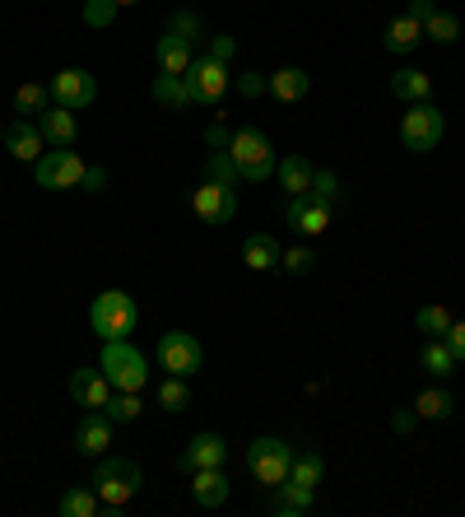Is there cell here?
<instances>
[{"instance_id": "cell-1", "label": "cell", "mask_w": 465, "mask_h": 517, "mask_svg": "<svg viewBox=\"0 0 465 517\" xmlns=\"http://www.w3.org/2000/svg\"><path fill=\"white\" fill-rule=\"evenodd\" d=\"M140 490H145V471L131 457H98V466H93V494H98L107 517H117Z\"/></svg>"}, {"instance_id": "cell-2", "label": "cell", "mask_w": 465, "mask_h": 517, "mask_svg": "<svg viewBox=\"0 0 465 517\" xmlns=\"http://www.w3.org/2000/svg\"><path fill=\"white\" fill-rule=\"evenodd\" d=\"M135 322H140V308H135V299L126 289H107L89 308V327L98 341H126L135 331Z\"/></svg>"}, {"instance_id": "cell-3", "label": "cell", "mask_w": 465, "mask_h": 517, "mask_svg": "<svg viewBox=\"0 0 465 517\" xmlns=\"http://www.w3.org/2000/svg\"><path fill=\"white\" fill-rule=\"evenodd\" d=\"M228 154H233V164H238L242 182H270V173H275V164H279L270 136H266V131H256V126H238Z\"/></svg>"}, {"instance_id": "cell-4", "label": "cell", "mask_w": 465, "mask_h": 517, "mask_svg": "<svg viewBox=\"0 0 465 517\" xmlns=\"http://www.w3.org/2000/svg\"><path fill=\"white\" fill-rule=\"evenodd\" d=\"M98 368L107 373V382L117 392H145V382H149V359L131 341H103Z\"/></svg>"}, {"instance_id": "cell-5", "label": "cell", "mask_w": 465, "mask_h": 517, "mask_svg": "<svg viewBox=\"0 0 465 517\" xmlns=\"http://www.w3.org/2000/svg\"><path fill=\"white\" fill-rule=\"evenodd\" d=\"M447 136V117L433 103H410V112L400 117V145L410 154H428Z\"/></svg>"}, {"instance_id": "cell-6", "label": "cell", "mask_w": 465, "mask_h": 517, "mask_svg": "<svg viewBox=\"0 0 465 517\" xmlns=\"http://www.w3.org/2000/svg\"><path fill=\"white\" fill-rule=\"evenodd\" d=\"M182 80H186V94H191V103H200V108H214V103L228 94L233 70L205 52V56H196V61H191V70H186Z\"/></svg>"}, {"instance_id": "cell-7", "label": "cell", "mask_w": 465, "mask_h": 517, "mask_svg": "<svg viewBox=\"0 0 465 517\" xmlns=\"http://www.w3.org/2000/svg\"><path fill=\"white\" fill-rule=\"evenodd\" d=\"M84 173H89V164H84L80 154L75 150H47L33 164V177H38V187H47V191H75V187H84Z\"/></svg>"}, {"instance_id": "cell-8", "label": "cell", "mask_w": 465, "mask_h": 517, "mask_svg": "<svg viewBox=\"0 0 465 517\" xmlns=\"http://www.w3.org/2000/svg\"><path fill=\"white\" fill-rule=\"evenodd\" d=\"M289 466H293V448L284 438H256L252 448H247V471L266 490H275L279 480H289Z\"/></svg>"}, {"instance_id": "cell-9", "label": "cell", "mask_w": 465, "mask_h": 517, "mask_svg": "<svg viewBox=\"0 0 465 517\" xmlns=\"http://www.w3.org/2000/svg\"><path fill=\"white\" fill-rule=\"evenodd\" d=\"M200 364H205V350H200V341L191 331H168V336H159V368L163 373L191 378V373H200Z\"/></svg>"}, {"instance_id": "cell-10", "label": "cell", "mask_w": 465, "mask_h": 517, "mask_svg": "<svg viewBox=\"0 0 465 517\" xmlns=\"http://www.w3.org/2000/svg\"><path fill=\"white\" fill-rule=\"evenodd\" d=\"M191 210H196L205 224H233V215H238V191L228 187V182H200L196 191H191Z\"/></svg>"}, {"instance_id": "cell-11", "label": "cell", "mask_w": 465, "mask_h": 517, "mask_svg": "<svg viewBox=\"0 0 465 517\" xmlns=\"http://www.w3.org/2000/svg\"><path fill=\"white\" fill-rule=\"evenodd\" d=\"M47 89H52V103H61V108H70V112H84L93 98H98V80H93L89 70H80V66L56 70Z\"/></svg>"}, {"instance_id": "cell-12", "label": "cell", "mask_w": 465, "mask_h": 517, "mask_svg": "<svg viewBox=\"0 0 465 517\" xmlns=\"http://www.w3.org/2000/svg\"><path fill=\"white\" fill-rule=\"evenodd\" d=\"M331 215H335V205L317 201V196H289V210H284L289 229L303 233V238H321V233L331 229Z\"/></svg>"}, {"instance_id": "cell-13", "label": "cell", "mask_w": 465, "mask_h": 517, "mask_svg": "<svg viewBox=\"0 0 465 517\" xmlns=\"http://www.w3.org/2000/svg\"><path fill=\"white\" fill-rule=\"evenodd\" d=\"M38 131L47 145H56V150H75V145H80V117L70 108H61V103H52V108L42 112Z\"/></svg>"}, {"instance_id": "cell-14", "label": "cell", "mask_w": 465, "mask_h": 517, "mask_svg": "<svg viewBox=\"0 0 465 517\" xmlns=\"http://www.w3.org/2000/svg\"><path fill=\"white\" fill-rule=\"evenodd\" d=\"M117 392L112 382H107L103 368H75L70 373V396H75V406L84 410H103L107 406V396Z\"/></svg>"}, {"instance_id": "cell-15", "label": "cell", "mask_w": 465, "mask_h": 517, "mask_svg": "<svg viewBox=\"0 0 465 517\" xmlns=\"http://www.w3.org/2000/svg\"><path fill=\"white\" fill-rule=\"evenodd\" d=\"M228 494H233V480L224 476V466H205V471H191V499L196 508H224Z\"/></svg>"}, {"instance_id": "cell-16", "label": "cell", "mask_w": 465, "mask_h": 517, "mask_svg": "<svg viewBox=\"0 0 465 517\" xmlns=\"http://www.w3.org/2000/svg\"><path fill=\"white\" fill-rule=\"evenodd\" d=\"M228 443L219 434H196L191 438V443H186V452L182 457H177V466H182V471H205V466H224L228 462Z\"/></svg>"}, {"instance_id": "cell-17", "label": "cell", "mask_w": 465, "mask_h": 517, "mask_svg": "<svg viewBox=\"0 0 465 517\" xmlns=\"http://www.w3.org/2000/svg\"><path fill=\"white\" fill-rule=\"evenodd\" d=\"M312 504H317V490L298 485V480H279L275 490H270V513L275 517H303L312 513Z\"/></svg>"}, {"instance_id": "cell-18", "label": "cell", "mask_w": 465, "mask_h": 517, "mask_svg": "<svg viewBox=\"0 0 465 517\" xmlns=\"http://www.w3.org/2000/svg\"><path fill=\"white\" fill-rule=\"evenodd\" d=\"M75 448L84 457H103L112 448V420H107V410H84L80 429H75Z\"/></svg>"}, {"instance_id": "cell-19", "label": "cell", "mask_w": 465, "mask_h": 517, "mask_svg": "<svg viewBox=\"0 0 465 517\" xmlns=\"http://www.w3.org/2000/svg\"><path fill=\"white\" fill-rule=\"evenodd\" d=\"M419 42H424V24H419V19H410V14H396V19L386 24V33H382V47L391 56L419 52Z\"/></svg>"}, {"instance_id": "cell-20", "label": "cell", "mask_w": 465, "mask_h": 517, "mask_svg": "<svg viewBox=\"0 0 465 517\" xmlns=\"http://www.w3.org/2000/svg\"><path fill=\"white\" fill-rule=\"evenodd\" d=\"M5 145H10V154H14V159H24V164H38L42 154H47V140H42L38 122H28V117L5 131Z\"/></svg>"}, {"instance_id": "cell-21", "label": "cell", "mask_w": 465, "mask_h": 517, "mask_svg": "<svg viewBox=\"0 0 465 517\" xmlns=\"http://www.w3.org/2000/svg\"><path fill=\"white\" fill-rule=\"evenodd\" d=\"M154 56H159V70H163V75H186V70H191V61H196L191 42L177 38L173 28H168V33L154 42Z\"/></svg>"}, {"instance_id": "cell-22", "label": "cell", "mask_w": 465, "mask_h": 517, "mask_svg": "<svg viewBox=\"0 0 465 517\" xmlns=\"http://www.w3.org/2000/svg\"><path fill=\"white\" fill-rule=\"evenodd\" d=\"M312 173H317V168L307 164V154H284V159L275 164L279 187L289 191V196H307V187H312Z\"/></svg>"}, {"instance_id": "cell-23", "label": "cell", "mask_w": 465, "mask_h": 517, "mask_svg": "<svg viewBox=\"0 0 465 517\" xmlns=\"http://www.w3.org/2000/svg\"><path fill=\"white\" fill-rule=\"evenodd\" d=\"M279 257H284V247H279L270 233H252V238L242 243V266H247V271H275Z\"/></svg>"}, {"instance_id": "cell-24", "label": "cell", "mask_w": 465, "mask_h": 517, "mask_svg": "<svg viewBox=\"0 0 465 517\" xmlns=\"http://www.w3.org/2000/svg\"><path fill=\"white\" fill-rule=\"evenodd\" d=\"M391 94H396L400 103H428L433 75H424V70H414V66H400L396 75H391Z\"/></svg>"}, {"instance_id": "cell-25", "label": "cell", "mask_w": 465, "mask_h": 517, "mask_svg": "<svg viewBox=\"0 0 465 517\" xmlns=\"http://www.w3.org/2000/svg\"><path fill=\"white\" fill-rule=\"evenodd\" d=\"M270 94L279 98V103H298V98L312 94V75H307L303 66H284L270 75Z\"/></svg>"}, {"instance_id": "cell-26", "label": "cell", "mask_w": 465, "mask_h": 517, "mask_svg": "<svg viewBox=\"0 0 465 517\" xmlns=\"http://www.w3.org/2000/svg\"><path fill=\"white\" fill-rule=\"evenodd\" d=\"M419 368H424L428 378H452L456 373V354L447 350V341H442V336H428L424 341V350H419Z\"/></svg>"}, {"instance_id": "cell-27", "label": "cell", "mask_w": 465, "mask_h": 517, "mask_svg": "<svg viewBox=\"0 0 465 517\" xmlns=\"http://www.w3.org/2000/svg\"><path fill=\"white\" fill-rule=\"evenodd\" d=\"M414 415H419V420H452L456 396L447 392V387H424V392L414 396Z\"/></svg>"}, {"instance_id": "cell-28", "label": "cell", "mask_w": 465, "mask_h": 517, "mask_svg": "<svg viewBox=\"0 0 465 517\" xmlns=\"http://www.w3.org/2000/svg\"><path fill=\"white\" fill-rule=\"evenodd\" d=\"M52 108V89L38 80H28L14 89V112H24V117H42V112Z\"/></svg>"}, {"instance_id": "cell-29", "label": "cell", "mask_w": 465, "mask_h": 517, "mask_svg": "<svg viewBox=\"0 0 465 517\" xmlns=\"http://www.w3.org/2000/svg\"><path fill=\"white\" fill-rule=\"evenodd\" d=\"M154 98H159L163 108H173V112H186L191 108V94H186V80L182 75H154Z\"/></svg>"}, {"instance_id": "cell-30", "label": "cell", "mask_w": 465, "mask_h": 517, "mask_svg": "<svg viewBox=\"0 0 465 517\" xmlns=\"http://www.w3.org/2000/svg\"><path fill=\"white\" fill-rule=\"evenodd\" d=\"M103 410H107V420L112 424H135L140 415H145V401H140V392H112Z\"/></svg>"}, {"instance_id": "cell-31", "label": "cell", "mask_w": 465, "mask_h": 517, "mask_svg": "<svg viewBox=\"0 0 465 517\" xmlns=\"http://www.w3.org/2000/svg\"><path fill=\"white\" fill-rule=\"evenodd\" d=\"M461 33H465V24L456 19V14H447V10H438V14H433V19L424 24V42H438V47H452Z\"/></svg>"}, {"instance_id": "cell-32", "label": "cell", "mask_w": 465, "mask_h": 517, "mask_svg": "<svg viewBox=\"0 0 465 517\" xmlns=\"http://www.w3.org/2000/svg\"><path fill=\"white\" fill-rule=\"evenodd\" d=\"M321 476H326V457H317V452H293L289 480H298V485H312V490H317Z\"/></svg>"}, {"instance_id": "cell-33", "label": "cell", "mask_w": 465, "mask_h": 517, "mask_svg": "<svg viewBox=\"0 0 465 517\" xmlns=\"http://www.w3.org/2000/svg\"><path fill=\"white\" fill-rule=\"evenodd\" d=\"M191 406V387H186V378H168L159 382V410H168V415H182V410Z\"/></svg>"}, {"instance_id": "cell-34", "label": "cell", "mask_w": 465, "mask_h": 517, "mask_svg": "<svg viewBox=\"0 0 465 517\" xmlns=\"http://www.w3.org/2000/svg\"><path fill=\"white\" fill-rule=\"evenodd\" d=\"M98 508L103 504H98V494L93 490H66L61 499H56V513L61 517H93Z\"/></svg>"}, {"instance_id": "cell-35", "label": "cell", "mask_w": 465, "mask_h": 517, "mask_svg": "<svg viewBox=\"0 0 465 517\" xmlns=\"http://www.w3.org/2000/svg\"><path fill=\"white\" fill-rule=\"evenodd\" d=\"M307 196H317V201H326V205H345V187H340V177H335L331 168H317V173H312Z\"/></svg>"}, {"instance_id": "cell-36", "label": "cell", "mask_w": 465, "mask_h": 517, "mask_svg": "<svg viewBox=\"0 0 465 517\" xmlns=\"http://www.w3.org/2000/svg\"><path fill=\"white\" fill-rule=\"evenodd\" d=\"M414 327H419V336H447V327H452V313H447L442 303H428V308H419V313H414Z\"/></svg>"}, {"instance_id": "cell-37", "label": "cell", "mask_w": 465, "mask_h": 517, "mask_svg": "<svg viewBox=\"0 0 465 517\" xmlns=\"http://www.w3.org/2000/svg\"><path fill=\"white\" fill-rule=\"evenodd\" d=\"M205 177H210V182H228V187H238V164H233V154L210 150V159H205Z\"/></svg>"}, {"instance_id": "cell-38", "label": "cell", "mask_w": 465, "mask_h": 517, "mask_svg": "<svg viewBox=\"0 0 465 517\" xmlns=\"http://www.w3.org/2000/svg\"><path fill=\"white\" fill-rule=\"evenodd\" d=\"M317 266V252L312 247H289L284 257H279V271H289V275H307Z\"/></svg>"}, {"instance_id": "cell-39", "label": "cell", "mask_w": 465, "mask_h": 517, "mask_svg": "<svg viewBox=\"0 0 465 517\" xmlns=\"http://www.w3.org/2000/svg\"><path fill=\"white\" fill-rule=\"evenodd\" d=\"M117 0H84V24L89 28H107L112 19H117Z\"/></svg>"}, {"instance_id": "cell-40", "label": "cell", "mask_w": 465, "mask_h": 517, "mask_svg": "<svg viewBox=\"0 0 465 517\" xmlns=\"http://www.w3.org/2000/svg\"><path fill=\"white\" fill-rule=\"evenodd\" d=\"M173 33H177V38L191 42V38H200V33H205V24H200V14L177 10V14H173Z\"/></svg>"}, {"instance_id": "cell-41", "label": "cell", "mask_w": 465, "mask_h": 517, "mask_svg": "<svg viewBox=\"0 0 465 517\" xmlns=\"http://www.w3.org/2000/svg\"><path fill=\"white\" fill-rule=\"evenodd\" d=\"M266 89H270V80L261 75V70H242V75H238V94L242 98H261Z\"/></svg>"}, {"instance_id": "cell-42", "label": "cell", "mask_w": 465, "mask_h": 517, "mask_svg": "<svg viewBox=\"0 0 465 517\" xmlns=\"http://www.w3.org/2000/svg\"><path fill=\"white\" fill-rule=\"evenodd\" d=\"M205 145H210V150H228V145H233V131H228L224 122H210L205 126Z\"/></svg>"}, {"instance_id": "cell-43", "label": "cell", "mask_w": 465, "mask_h": 517, "mask_svg": "<svg viewBox=\"0 0 465 517\" xmlns=\"http://www.w3.org/2000/svg\"><path fill=\"white\" fill-rule=\"evenodd\" d=\"M442 341H447V350H452L456 364H461V359H465V322H456V317H452V327H447V336H442Z\"/></svg>"}, {"instance_id": "cell-44", "label": "cell", "mask_w": 465, "mask_h": 517, "mask_svg": "<svg viewBox=\"0 0 465 517\" xmlns=\"http://www.w3.org/2000/svg\"><path fill=\"white\" fill-rule=\"evenodd\" d=\"M210 56H214V61H224V66H228V61L238 56V38H228V33H224V38H214V42H210Z\"/></svg>"}, {"instance_id": "cell-45", "label": "cell", "mask_w": 465, "mask_h": 517, "mask_svg": "<svg viewBox=\"0 0 465 517\" xmlns=\"http://www.w3.org/2000/svg\"><path fill=\"white\" fill-rule=\"evenodd\" d=\"M405 14H410V19H419V24H428V19L438 14V0H410V5H405Z\"/></svg>"}, {"instance_id": "cell-46", "label": "cell", "mask_w": 465, "mask_h": 517, "mask_svg": "<svg viewBox=\"0 0 465 517\" xmlns=\"http://www.w3.org/2000/svg\"><path fill=\"white\" fill-rule=\"evenodd\" d=\"M414 420H419V415H414V406L410 410H396V415H391V429H396V434H410Z\"/></svg>"}, {"instance_id": "cell-47", "label": "cell", "mask_w": 465, "mask_h": 517, "mask_svg": "<svg viewBox=\"0 0 465 517\" xmlns=\"http://www.w3.org/2000/svg\"><path fill=\"white\" fill-rule=\"evenodd\" d=\"M84 191H93V196L107 191V173H103V168H89V173H84Z\"/></svg>"}, {"instance_id": "cell-48", "label": "cell", "mask_w": 465, "mask_h": 517, "mask_svg": "<svg viewBox=\"0 0 465 517\" xmlns=\"http://www.w3.org/2000/svg\"><path fill=\"white\" fill-rule=\"evenodd\" d=\"M117 5H140V0H117Z\"/></svg>"}, {"instance_id": "cell-49", "label": "cell", "mask_w": 465, "mask_h": 517, "mask_svg": "<svg viewBox=\"0 0 465 517\" xmlns=\"http://www.w3.org/2000/svg\"><path fill=\"white\" fill-rule=\"evenodd\" d=\"M0 145H5V126H0Z\"/></svg>"}]
</instances>
